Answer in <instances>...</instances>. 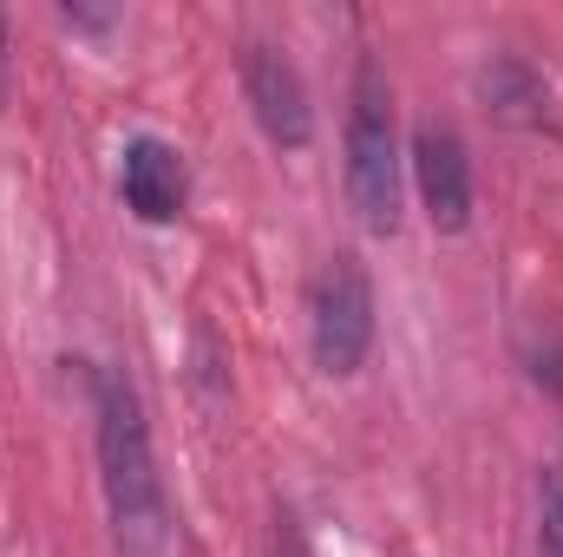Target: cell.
I'll return each instance as SVG.
<instances>
[{
	"mask_svg": "<svg viewBox=\"0 0 563 557\" xmlns=\"http://www.w3.org/2000/svg\"><path fill=\"white\" fill-rule=\"evenodd\" d=\"M478 99L498 125H518V132H544L551 125V79L518 59V53H492L478 66Z\"/></svg>",
	"mask_w": 563,
	"mask_h": 557,
	"instance_id": "cell-7",
	"label": "cell"
},
{
	"mask_svg": "<svg viewBox=\"0 0 563 557\" xmlns=\"http://www.w3.org/2000/svg\"><path fill=\"white\" fill-rule=\"evenodd\" d=\"M400 204H407V151L394 125V79L374 53H361L347 92V210L367 237H394Z\"/></svg>",
	"mask_w": 563,
	"mask_h": 557,
	"instance_id": "cell-2",
	"label": "cell"
},
{
	"mask_svg": "<svg viewBox=\"0 0 563 557\" xmlns=\"http://www.w3.org/2000/svg\"><path fill=\"white\" fill-rule=\"evenodd\" d=\"M92 419H99V485H106V518L119 557H164L170 545V505L151 452V419L139 387L119 368H92Z\"/></svg>",
	"mask_w": 563,
	"mask_h": 557,
	"instance_id": "cell-1",
	"label": "cell"
},
{
	"mask_svg": "<svg viewBox=\"0 0 563 557\" xmlns=\"http://www.w3.org/2000/svg\"><path fill=\"white\" fill-rule=\"evenodd\" d=\"M308 341H314L321 374H334V381L361 374V361L374 348V282L354 250H334L308 282Z\"/></svg>",
	"mask_w": 563,
	"mask_h": 557,
	"instance_id": "cell-3",
	"label": "cell"
},
{
	"mask_svg": "<svg viewBox=\"0 0 563 557\" xmlns=\"http://www.w3.org/2000/svg\"><path fill=\"white\" fill-rule=\"evenodd\" d=\"M119 197L139 223H177L184 204H190V171H184V151L170 139H125L119 151Z\"/></svg>",
	"mask_w": 563,
	"mask_h": 557,
	"instance_id": "cell-6",
	"label": "cell"
},
{
	"mask_svg": "<svg viewBox=\"0 0 563 557\" xmlns=\"http://www.w3.org/2000/svg\"><path fill=\"white\" fill-rule=\"evenodd\" d=\"M269 557H314L308 551V532H301V518L276 505V518H269Z\"/></svg>",
	"mask_w": 563,
	"mask_h": 557,
	"instance_id": "cell-10",
	"label": "cell"
},
{
	"mask_svg": "<svg viewBox=\"0 0 563 557\" xmlns=\"http://www.w3.org/2000/svg\"><path fill=\"white\" fill-rule=\"evenodd\" d=\"M66 26H92V33H99V26H112V13H92V7H66Z\"/></svg>",
	"mask_w": 563,
	"mask_h": 557,
	"instance_id": "cell-11",
	"label": "cell"
},
{
	"mask_svg": "<svg viewBox=\"0 0 563 557\" xmlns=\"http://www.w3.org/2000/svg\"><path fill=\"white\" fill-rule=\"evenodd\" d=\"M407 171L420 184V204H426V223L439 237H459L472 223V151L452 125L426 119L413 125V144H407Z\"/></svg>",
	"mask_w": 563,
	"mask_h": 557,
	"instance_id": "cell-4",
	"label": "cell"
},
{
	"mask_svg": "<svg viewBox=\"0 0 563 557\" xmlns=\"http://www.w3.org/2000/svg\"><path fill=\"white\" fill-rule=\"evenodd\" d=\"M538 557H563V459L538 466Z\"/></svg>",
	"mask_w": 563,
	"mask_h": 557,
	"instance_id": "cell-8",
	"label": "cell"
},
{
	"mask_svg": "<svg viewBox=\"0 0 563 557\" xmlns=\"http://www.w3.org/2000/svg\"><path fill=\"white\" fill-rule=\"evenodd\" d=\"M525 368H531V381H538L544 394H558L563 401V335L551 328V321L525 335Z\"/></svg>",
	"mask_w": 563,
	"mask_h": 557,
	"instance_id": "cell-9",
	"label": "cell"
},
{
	"mask_svg": "<svg viewBox=\"0 0 563 557\" xmlns=\"http://www.w3.org/2000/svg\"><path fill=\"white\" fill-rule=\"evenodd\" d=\"M243 99L263 125V139L282 151H301L314 139V106H308V79L282 46H250L243 53Z\"/></svg>",
	"mask_w": 563,
	"mask_h": 557,
	"instance_id": "cell-5",
	"label": "cell"
}]
</instances>
